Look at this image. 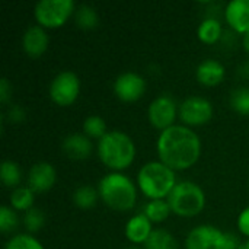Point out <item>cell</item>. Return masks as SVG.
Masks as SVG:
<instances>
[{
    "mask_svg": "<svg viewBox=\"0 0 249 249\" xmlns=\"http://www.w3.org/2000/svg\"><path fill=\"white\" fill-rule=\"evenodd\" d=\"M156 150L159 160L172 171H185L198 162L201 140L193 128L175 124L160 131Z\"/></svg>",
    "mask_w": 249,
    "mask_h": 249,
    "instance_id": "1",
    "label": "cell"
},
{
    "mask_svg": "<svg viewBox=\"0 0 249 249\" xmlns=\"http://www.w3.org/2000/svg\"><path fill=\"white\" fill-rule=\"evenodd\" d=\"M96 149L101 162L115 172L128 168L136 158L133 139L120 130L108 131L101 140H98Z\"/></svg>",
    "mask_w": 249,
    "mask_h": 249,
    "instance_id": "2",
    "label": "cell"
},
{
    "mask_svg": "<svg viewBox=\"0 0 249 249\" xmlns=\"http://www.w3.org/2000/svg\"><path fill=\"white\" fill-rule=\"evenodd\" d=\"M99 198L112 210L128 212L136 206L137 188L134 182L121 172H109L98 184Z\"/></svg>",
    "mask_w": 249,
    "mask_h": 249,
    "instance_id": "3",
    "label": "cell"
},
{
    "mask_svg": "<svg viewBox=\"0 0 249 249\" xmlns=\"http://www.w3.org/2000/svg\"><path fill=\"white\" fill-rule=\"evenodd\" d=\"M137 185L140 191L150 200L168 198L177 185L175 171L160 160L146 162L137 174Z\"/></svg>",
    "mask_w": 249,
    "mask_h": 249,
    "instance_id": "4",
    "label": "cell"
},
{
    "mask_svg": "<svg viewBox=\"0 0 249 249\" xmlns=\"http://www.w3.org/2000/svg\"><path fill=\"white\" fill-rule=\"evenodd\" d=\"M172 213L181 217H193L203 212L206 206V194L203 188L193 181H179L168 196Z\"/></svg>",
    "mask_w": 249,
    "mask_h": 249,
    "instance_id": "5",
    "label": "cell"
},
{
    "mask_svg": "<svg viewBox=\"0 0 249 249\" xmlns=\"http://www.w3.org/2000/svg\"><path fill=\"white\" fill-rule=\"evenodd\" d=\"M73 0H39L34 7V16L42 28L63 26L74 13Z\"/></svg>",
    "mask_w": 249,
    "mask_h": 249,
    "instance_id": "6",
    "label": "cell"
},
{
    "mask_svg": "<svg viewBox=\"0 0 249 249\" xmlns=\"http://www.w3.org/2000/svg\"><path fill=\"white\" fill-rule=\"evenodd\" d=\"M80 93V80L74 71H60L50 83V98L60 107L71 105Z\"/></svg>",
    "mask_w": 249,
    "mask_h": 249,
    "instance_id": "7",
    "label": "cell"
},
{
    "mask_svg": "<svg viewBox=\"0 0 249 249\" xmlns=\"http://www.w3.org/2000/svg\"><path fill=\"white\" fill-rule=\"evenodd\" d=\"M179 118L187 127L203 125L213 117V105L203 96H190L182 101L178 109Z\"/></svg>",
    "mask_w": 249,
    "mask_h": 249,
    "instance_id": "8",
    "label": "cell"
},
{
    "mask_svg": "<svg viewBox=\"0 0 249 249\" xmlns=\"http://www.w3.org/2000/svg\"><path fill=\"white\" fill-rule=\"evenodd\" d=\"M177 114V102L171 95H159L150 102L147 108V117L150 124L160 131L175 125Z\"/></svg>",
    "mask_w": 249,
    "mask_h": 249,
    "instance_id": "9",
    "label": "cell"
},
{
    "mask_svg": "<svg viewBox=\"0 0 249 249\" xmlns=\"http://www.w3.org/2000/svg\"><path fill=\"white\" fill-rule=\"evenodd\" d=\"M226 232L210 226H196L185 239V249H225Z\"/></svg>",
    "mask_w": 249,
    "mask_h": 249,
    "instance_id": "10",
    "label": "cell"
},
{
    "mask_svg": "<svg viewBox=\"0 0 249 249\" xmlns=\"http://www.w3.org/2000/svg\"><path fill=\"white\" fill-rule=\"evenodd\" d=\"M114 93L124 102H134L146 92V80L136 71L121 73L114 80Z\"/></svg>",
    "mask_w": 249,
    "mask_h": 249,
    "instance_id": "11",
    "label": "cell"
},
{
    "mask_svg": "<svg viewBox=\"0 0 249 249\" xmlns=\"http://www.w3.org/2000/svg\"><path fill=\"white\" fill-rule=\"evenodd\" d=\"M57 181L55 168L48 162H36L28 172V187L35 194L50 191Z\"/></svg>",
    "mask_w": 249,
    "mask_h": 249,
    "instance_id": "12",
    "label": "cell"
},
{
    "mask_svg": "<svg viewBox=\"0 0 249 249\" xmlns=\"http://www.w3.org/2000/svg\"><path fill=\"white\" fill-rule=\"evenodd\" d=\"M48 42H50L48 34H47L45 28H42L41 25L29 26L22 36L23 51L32 58L42 55L48 48Z\"/></svg>",
    "mask_w": 249,
    "mask_h": 249,
    "instance_id": "13",
    "label": "cell"
},
{
    "mask_svg": "<svg viewBox=\"0 0 249 249\" xmlns=\"http://www.w3.org/2000/svg\"><path fill=\"white\" fill-rule=\"evenodd\" d=\"M61 149L67 158L73 160H82L92 155L93 143H92V139H89L86 134L73 133L64 137L61 143Z\"/></svg>",
    "mask_w": 249,
    "mask_h": 249,
    "instance_id": "14",
    "label": "cell"
},
{
    "mask_svg": "<svg viewBox=\"0 0 249 249\" xmlns=\"http://www.w3.org/2000/svg\"><path fill=\"white\" fill-rule=\"evenodd\" d=\"M226 22L239 34L249 32V0H231L225 9Z\"/></svg>",
    "mask_w": 249,
    "mask_h": 249,
    "instance_id": "15",
    "label": "cell"
},
{
    "mask_svg": "<svg viewBox=\"0 0 249 249\" xmlns=\"http://www.w3.org/2000/svg\"><path fill=\"white\" fill-rule=\"evenodd\" d=\"M226 74L225 66L214 58H206L203 60L196 70L197 80L204 86H217L223 82Z\"/></svg>",
    "mask_w": 249,
    "mask_h": 249,
    "instance_id": "16",
    "label": "cell"
},
{
    "mask_svg": "<svg viewBox=\"0 0 249 249\" xmlns=\"http://www.w3.org/2000/svg\"><path fill=\"white\" fill-rule=\"evenodd\" d=\"M152 232V222L143 213L133 216L125 225V238L131 244H146Z\"/></svg>",
    "mask_w": 249,
    "mask_h": 249,
    "instance_id": "17",
    "label": "cell"
},
{
    "mask_svg": "<svg viewBox=\"0 0 249 249\" xmlns=\"http://www.w3.org/2000/svg\"><path fill=\"white\" fill-rule=\"evenodd\" d=\"M197 35L200 41L204 44H214L222 36V23L216 18H206L197 29Z\"/></svg>",
    "mask_w": 249,
    "mask_h": 249,
    "instance_id": "18",
    "label": "cell"
},
{
    "mask_svg": "<svg viewBox=\"0 0 249 249\" xmlns=\"http://www.w3.org/2000/svg\"><path fill=\"white\" fill-rule=\"evenodd\" d=\"M35 193L26 187H18L10 194V207L19 212H28L34 207Z\"/></svg>",
    "mask_w": 249,
    "mask_h": 249,
    "instance_id": "19",
    "label": "cell"
},
{
    "mask_svg": "<svg viewBox=\"0 0 249 249\" xmlns=\"http://www.w3.org/2000/svg\"><path fill=\"white\" fill-rule=\"evenodd\" d=\"M99 198V193L98 190H95L92 185L85 184V185H79L74 193H73V201L74 204L82 209V210H89L92 209L96 201Z\"/></svg>",
    "mask_w": 249,
    "mask_h": 249,
    "instance_id": "20",
    "label": "cell"
},
{
    "mask_svg": "<svg viewBox=\"0 0 249 249\" xmlns=\"http://www.w3.org/2000/svg\"><path fill=\"white\" fill-rule=\"evenodd\" d=\"M171 212L172 210H171L168 200H150L143 209V214L152 223H160V222L166 220L168 216L171 214Z\"/></svg>",
    "mask_w": 249,
    "mask_h": 249,
    "instance_id": "21",
    "label": "cell"
},
{
    "mask_svg": "<svg viewBox=\"0 0 249 249\" xmlns=\"http://www.w3.org/2000/svg\"><path fill=\"white\" fill-rule=\"evenodd\" d=\"M144 249H178V242L171 232L165 229H155L144 244Z\"/></svg>",
    "mask_w": 249,
    "mask_h": 249,
    "instance_id": "22",
    "label": "cell"
},
{
    "mask_svg": "<svg viewBox=\"0 0 249 249\" xmlns=\"http://www.w3.org/2000/svg\"><path fill=\"white\" fill-rule=\"evenodd\" d=\"M74 20L76 25L82 29H93L99 23V16L95 7L89 4H80L74 10Z\"/></svg>",
    "mask_w": 249,
    "mask_h": 249,
    "instance_id": "23",
    "label": "cell"
},
{
    "mask_svg": "<svg viewBox=\"0 0 249 249\" xmlns=\"http://www.w3.org/2000/svg\"><path fill=\"white\" fill-rule=\"evenodd\" d=\"M0 178L1 182L6 187L10 188H18L20 181H22V171L19 168V165L13 160H3L1 168H0Z\"/></svg>",
    "mask_w": 249,
    "mask_h": 249,
    "instance_id": "24",
    "label": "cell"
},
{
    "mask_svg": "<svg viewBox=\"0 0 249 249\" xmlns=\"http://www.w3.org/2000/svg\"><path fill=\"white\" fill-rule=\"evenodd\" d=\"M83 133L89 137V139H96L101 140L107 133V123L102 117L99 115H89L85 121H83Z\"/></svg>",
    "mask_w": 249,
    "mask_h": 249,
    "instance_id": "25",
    "label": "cell"
},
{
    "mask_svg": "<svg viewBox=\"0 0 249 249\" xmlns=\"http://www.w3.org/2000/svg\"><path fill=\"white\" fill-rule=\"evenodd\" d=\"M231 107L242 115H249V88L241 86L231 92L229 96Z\"/></svg>",
    "mask_w": 249,
    "mask_h": 249,
    "instance_id": "26",
    "label": "cell"
},
{
    "mask_svg": "<svg viewBox=\"0 0 249 249\" xmlns=\"http://www.w3.org/2000/svg\"><path fill=\"white\" fill-rule=\"evenodd\" d=\"M4 249H44V247L31 233H19L7 241Z\"/></svg>",
    "mask_w": 249,
    "mask_h": 249,
    "instance_id": "27",
    "label": "cell"
},
{
    "mask_svg": "<svg viewBox=\"0 0 249 249\" xmlns=\"http://www.w3.org/2000/svg\"><path fill=\"white\" fill-rule=\"evenodd\" d=\"M44 223H45V214L42 213L41 209L32 207L31 210L25 212V214H23V225H25L28 232H31V233L38 232L44 226Z\"/></svg>",
    "mask_w": 249,
    "mask_h": 249,
    "instance_id": "28",
    "label": "cell"
},
{
    "mask_svg": "<svg viewBox=\"0 0 249 249\" xmlns=\"http://www.w3.org/2000/svg\"><path fill=\"white\" fill-rule=\"evenodd\" d=\"M19 225V219L15 213V210L9 206H1L0 207V231L1 233H9L13 232Z\"/></svg>",
    "mask_w": 249,
    "mask_h": 249,
    "instance_id": "29",
    "label": "cell"
},
{
    "mask_svg": "<svg viewBox=\"0 0 249 249\" xmlns=\"http://www.w3.org/2000/svg\"><path fill=\"white\" fill-rule=\"evenodd\" d=\"M6 117L10 123H20L25 120V109L20 105H10L7 108Z\"/></svg>",
    "mask_w": 249,
    "mask_h": 249,
    "instance_id": "30",
    "label": "cell"
},
{
    "mask_svg": "<svg viewBox=\"0 0 249 249\" xmlns=\"http://www.w3.org/2000/svg\"><path fill=\"white\" fill-rule=\"evenodd\" d=\"M238 229L249 239V206L245 207L238 216Z\"/></svg>",
    "mask_w": 249,
    "mask_h": 249,
    "instance_id": "31",
    "label": "cell"
},
{
    "mask_svg": "<svg viewBox=\"0 0 249 249\" xmlns=\"http://www.w3.org/2000/svg\"><path fill=\"white\" fill-rule=\"evenodd\" d=\"M10 98H12V86H10V82L6 77H1L0 79V102L3 105H7Z\"/></svg>",
    "mask_w": 249,
    "mask_h": 249,
    "instance_id": "32",
    "label": "cell"
},
{
    "mask_svg": "<svg viewBox=\"0 0 249 249\" xmlns=\"http://www.w3.org/2000/svg\"><path fill=\"white\" fill-rule=\"evenodd\" d=\"M242 45H244L245 51L249 53V32H247V34L244 35V38H242Z\"/></svg>",
    "mask_w": 249,
    "mask_h": 249,
    "instance_id": "33",
    "label": "cell"
},
{
    "mask_svg": "<svg viewBox=\"0 0 249 249\" xmlns=\"http://www.w3.org/2000/svg\"><path fill=\"white\" fill-rule=\"evenodd\" d=\"M241 249H249V239L245 242V244H244V245H242V247H241Z\"/></svg>",
    "mask_w": 249,
    "mask_h": 249,
    "instance_id": "34",
    "label": "cell"
},
{
    "mask_svg": "<svg viewBox=\"0 0 249 249\" xmlns=\"http://www.w3.org/2000/svg\"><path fill=\"white\" fill-rule=\"evenodd\" d=\"M127 249H140V248H136V247H131V248H127Z\"/></svg>",
    "mask_w": 249,
    "mask_h": 249,
    "instance_id": "35",
    "label": "cell"
}]
</instances>
